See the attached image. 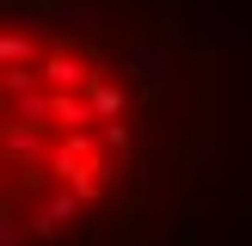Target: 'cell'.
<instances>
[{"mask_svg":"<svg viewBox=\"0 0 252 246\" xmlns=\"http://www.w3.org/2000/svg\"><path fill=\"white\" fill-rule=\"evenodd\" d=\"M43 80H49V86H62V92H68V86H80V80H93V74H86L80 62H68V56H49V62H43Z\"/></svg>","mask_w":252,"mask_h":246,"instance_id":"6da1fadb","label":"cell"},{"mask_svg":"<svg viewBox=\"0 0 252 246\" xmlns=\"http://www.w3.org/2000/svg\"><path fill=\"white\" fill-rule=\"evenodd\" d=\"M117 105H123V98H117V86H93V111H98V117H111Z\"/></svg>","mask_w":252,"mask_h":246,"instance_id":"7a4b0ae2","label":"cell"}]
</instances>
